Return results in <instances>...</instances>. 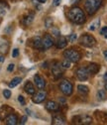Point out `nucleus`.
<instances>
[{"instance_id": "1", "label": "nucleus", "mask_w": 107, "mask_h": 125, "mask_svg": "<svg viewBox=\"0 0 107 125\" xmlns=\"http://www.w3.org/2000/svg\"><path fill=\"white\" fill-rule=\"evenodd\" d=\"M68 19L75 24H83L85 22V15L83 10L79 7H73L68 11Z\"/></svg>"}, {"instance_id": "2", "label": "nucleus", "mask_w": 107, "mask_h": 125, "mask_svg": "<svg viewBox=\"0 0 107 125\" xmlns=\"http://www.w3.org/2000/svg\"><path fill=\"white\" fill-rule=\"evenodd\" d=\"M102 0H86L84 3V8L89 15H93L101 6Z\"/></svg>"}, {"instance_id": "3", "label": "nucleus", "mask_w": 107, "mask_h": 125, "mask_svg": "<svg viewBox=\"0 0 107 125\" xmlns=\"http://www.w3.org/2000/svg\"><path fill=\"white\" fill-rule=\"evenodd\" d=\"M64 57L70 61L71 62H78L79 60H80V54L78 52V51H75L73 49H69V50H66L64 52Z\"/></svg>"}, {"instance_id": "4", "label": "nucleus", "mask_w": 107, "mask_h": 125, "mask_svg": "<svg viewBox=\"0 0 107 125\" xmlns=\"http://www.w3.org/2000/svg\"><path fill=\"white\" fill-rule=\"evenodd\" d=\"M79 43L84 47L91 48V47H93L96 44V40L93 36L88 35V34H84L79 38Z\"/></svg>"}, {"instance_id": "5", "label": "nucleus", "mask_w": 107, "mask_h": 125, "mask_svg": "<svg viewBox=\"0 0 107 125\" xmlns=\"http://www.w3.org/2000/svg\"><path fill=\"white\" fill-rule=\"evenodd\" d=\"M59 89L65 95L68 96V95H71L72 90H73V86H72V83L69 81L64 80V81H62V83H59Z\"/></svg>"}, {"instance_id": "6", "label": "nucleus", "mask_w": 107, "mask_h": 125, "mask_svg": "<svg viewBox=\"0 0 107 125\" xmlns=\"http://www.w3.org/2000/svg\"><path fill=\"white\" fill-rule=\"evenodd\" d=\"M46 96H47V93H46V91L41 89L37 93H34V94H33L32 100H33L34 103H41V102H43L46 99Z\"/></svg>"}, {"instance_id": "7", "label": "nucleus", "mask_w": 107, "mask_h": 125, "mask_svg": "<svg viewBox=\"0 0 107 125\" xmlns=\"http://www.w3.org/2000/svg\"><path fill=\"white\" fill-rule=\"evenodd\" d=\"M75 74H76V77L81 82L86 81L88 79V76H89V73H88L86 68H79L78 71H76Z\"/></svg>"}, {"instance_id": "8", "label": "nucleus", "mask_w": 107, "mask_h": 125, "mask_svg": "<svg viewBox=\"0 0 107 125\" xmlns=\"http://www.w3.org/2000/svg\"><path fill=\"white\" fill-rule=\"evenodd\" d=\"M42 45H43L44 51L49 49V48H51V47L54 45V39H53V37L51 35H49V34L45 35L44 38L42 39Z\"/></svg>"}, {"instance_id": "9", "label": "nucleus", "mask_w": 107, "mask_h": 125, "mask_svg": "<svg viewBox=\"0 0 107 125\" xmlns=\"http://www.w3.org/2000/svg\"><path fill=\"white\" fill-rule=\"evenodd\" d=\"M63 67L60 64H58V62H55V64L53 65L52 67V73L55 75L56 79H58L59 76H62L63 74Z\"/></svg>"}, {"instance_id": "10", "label": "nucleus", "mask_w": 107, "mask_h": 125, "mask_svg": "<svg viewBox=\"0 0 107 125\" xmlns=\"http://www.w3.org/2000/svg\"><path fill=\"white\" fill-rule=\"evenodd\" d=\"M5 123L7 125H16L18 123V117L16 114L10 113L5 117Z\"/></svg>"}, {"instance_id": "11", "label": "nucleus", "mask_w": 107, "mask_h": 125, "mask_svg": "<svg viewBox=\"0 0 107 125\" xmlns=\"http://www.w3.org/2000/svg\"><path fill=\"white\" fill-rule=\"evenodd\" d=\"M34 82H35V84L37 85V87L39 89H44L45 86H46V82L45 80L43 79V77L39 74H36L34 76Z\"/></svg>"}, {"instance_id": "12", "label": "nucleus", "mask_w": 107, "mask_h": 125, "mask_svg": "<svg viewBox=\"0 0 107 125\" xmlns=\"http://www.w3.org/2000/svg\"><path fill=\"white\" fill-rule=\"evenodd\" d=\"M78 121H75V123H78V124H90L92 122V118L88 115H81V116H78L75 117Z\"/></svg>"}, {"instance_id": "13", "label": "nucleus", "mask_w": 107, "mask_h": 125, "mask_svg": "<svg viewBox=\"0 0 107 125\" xmlns=\"http://www.w3.org/2000/svg\"><path fill=\"white\" fill-rule=\"evenodd\" d=\"M46 109H48L49 111H58L59 110V105L55 102V101H47L46 103Z\"/></svg>"}, {"instance_id": "14", "label": "nucleus", "mask_w": 107, "mask_h": 125, "mask_svg": "<svg viewBox=\"0 0 107 125\" xmlns=\"http://www.w3.org/2000/svg\"><path fill=\"white\" fill-rule=\"evenodd\" d=\"M32 46L37 50H41L44 51L43 49V45H42V39L40 37H34L32 40Z\"/></svg>"}, {"instance_id": "15", "label": "nucleus", "mask_w": 107, "mask_h": 125, "mask_svg": "<svg viewBox=\"0 0 107 125\" xmlns=\"http://www.w3.org/2000/svg\"><path fill=\"white\" fill-rule=\"evenodd\" d=\"M86 69H87L89 74L94 75V74H96L99 72L100 68H99V65H97V64H90V65H88V67Z\"/></svg>"}, {"instance_id": "16", "label": "nucleus", "mask_w": 107, "mask_h": 125, "mask_svg": "<svg viewBox=\"0 0 107 125\" xmlns=\"http://www.w3.org/2000/svg\"><path fill=\"white\" fill-rule=\"evenodd\" d=\"M66 123V118L62 115H56L53 117V124L55 125H64Z\"/></svg>"}, {"instance_id": "17", "label": "nucleus", "mask_w": 107, "mask_h": 125, "mask_svg": "<svg viewBox=\"0 0 107 125\" xmlns=\"http://www.w3.org/2000/svg\"><path fill=\"white\" fill-rule=\"evenodd\" d=\"M8 5L6 2L4 1H0V20H1L3 17H4V15L7 13V10H8Z\"/></svg>"}, {"instance_id": "18", "label": "nucleus", "mask_w": 107, "mask_h": 125, "mask_svg": "<svg viewBox=\"0 0 107 125\" xmlns=\"http://www.w3.org/2000/svg\"><path fill=\"white\" fill-rule=\"evenodd\" d=\"M24 89H25V91L28 93V94H31V95H33L34 93H35V91H36L34 84H33L32 83H30V82H29V83H27L25 84Z\"/></svg>"}, {"instance_id": "19", "label": "nucleus", "mask_w": 107, "mask_h": 125, "mask_svg": "<svg viewBox=\"0 0 107 125\" xmlns=\"http://www.w3.org/2000/svg\"><path fill=\"white\" fill-rule=\"evenodd\" d=\"M68 45V42H67V39L65 37H60L58 38V40L57 41V48L58 49H64L66 48Z\"/></svg>"}, {"instance_id": "20", "label": "nucleus", "mask_w": 107, "mask_h": 125, "mask_svg": "<svg viewBox=\"0 0 107 125\" xmlns=\"http://www.w3.org/2000/svg\"><path fill=\"white\" fill-rule=\"evenodd\" d=\"M33 20H34V14L33 13L28 14V15H26V16L23 18V24L25 26H28V25H30L33 22Z\"/></svg>"}, {"instance_id": "21", "label": "nucleus", "mask_w": 107, "mask_h": 125, "mask_svg": "<svg viewBox=\"0 0 107 125\" xmlns=\"http://www.w3.org/2000/svg\"><path fill=\"white\" fill-rule=\"evenodd\" d=\"M21 82H22V79H21V77H19V76L14 77V79H13V80L10 82V83H9V87L13 88V87H15V86H17Z\"/></svg>"}, {"instance_id": "22", "label": "nucleus", "mask_w": 107, "mask_h": 125, "mask_svg": "<svg viewBox=\"0 0 107 125\" xmlns=\"http://www.w3.org/2000/svg\"><path fill=\"white\" fill-rule=\"evenodd\" d=\"M8 51V44L6 41H0V52L5 54Z\"/></svg>"}, {"instance_id": "23", "label": "nucleus", "mask_w": 107, "mask_h": 125, "mask_svg": "<svg viewBox=\"0 0 107 125\" xmlns=\"http://www.w3.org/2000/svg\"><path fill=\"white\" fill-rule=\"evenodd\" d=\"M78 92L82 93V94H87L88 91H89L88 87L86 85H83V84H78Z\"/></svg>"}, {"instance_id": "24", "label": "nucleus", "mask_w": 107, "mask_h": 125, "mask_svg": "<svg viewBox=\"0 0 107 125\" xmlns=\"http://www.w3.org/2000/svg\"><path fill=\"white\" fill-rule=\"evenodd\" d=\"M99 25H100V20L99 19H96L95 21H93L92 23L89 25V30L90 31H94V30H96L99 27Z\"/></svg>"}, {"instance_id": "25", "label": "nucleus", "mask_w": 107, "mask_h": 125, "mask_svg": "<svg viewBox=\"0 0 107 125\" xmlns=\"http://www.w3.org/2000/svg\"><path fill=\"white\" fill-rule=\"evenodd\" d=\"M97 97H98L99 100H105V99H106L107 94H106V92H105L104 89L98 90V92H97Z\"/></svg>"}, {"instance_id": "26", "label": "nucleus", "mask_w": 107, "mask_h": 125, "mask_svg": "<svg viewBox=\"0 0 107 125\" xmlns=\"http://www.w3.org/2000/svg\"><path fill=\"white\" fill-rule=\"evenodd\" d=\"M70 61H68V60H65V61H63L62 62V64H60V65H62V67L64 68V69H69L70 68Z\"/></svg>"}, {"instance_id": "27", "label": "nucleus", "mask_w": 107, "mask_h": 125, "mask_svg": "<svg viewBox=\"0 0 107 125\" xmlns=\"http://www.w3.org/2000/svg\"><path fill=\"white\" fill-rule=\"evenodd\" d=\"M3 95H4V97L6 99H9L11 97V91L9 89H4L3 90Z\"/></svg>"}, {"instance_id": "28", "label": "nucleus", "mask_w": 107, "mask_h": 125, "mask_svg": "<svg viewBox=\"0 0 107 125\" xmlns=\"http://www.w3.org/2000/svg\"><path fill=\"white\" fill-rule=\"evenodd\" d=\"M51 26H53V20L52 18H47V20L45 21V27L50 28Z\"/></svg>"}, {"instance_id": "29", "label": "nucleus", "mask_w": 107, "mask_h": 125, "mask_svg": "<svg viewBox=\"0 0 107 125\" xmlns=\"http://www.w3.org/2000/svg\"><path fill=\"white\" fill-rule=\"evenodd\" d=\"M100 34H101L102 36H104L105 38H107V27H103V28L101 29Z\"/></svg>"}, {"instance_id": "30", "label": "nucleus", "mask_w": 107, "mask_h": 125, "mask_svg": "<svg viewBox=\"0 0 107 125\" xmlns=\"http://www.w3.org/2000/svg\"><path fill=\"white\" fill-rule=\"evenodd\" d=\"M18 101L20 102L21 105H25V104H26L25 98H24V96H22V95H19V96H18Z\"/></svg>"}, {"instance_id": "31", "label": "nucleus", "mask_w": 107, "mask_h": 125, "mask_svg": "<svg viewBox=\"0 0 107 125\" xmlns=\"http://www.w3.org/2000/svg\"><path fill=\"white\" fill-rule=\"evenodd\" d=\"M19 56V50L17 49V48H15L14 50H13V52H12V57L13 58H17Z\"/></svg>"}, {"instance_id": "32", "label": "nucleus", "mask_w": 107, "mask_h": 125, "mask_svg": "<svg viewBox=\"0 0 107 125\" xmlns=\"http://www.w3.org/2000/svg\"><path fill=\"white\" fill-rule=\"evenodd\" d=\"M76 39H78V36H76V34H71V35L68 37L69 42H74Z\"/></svg>"}, {"instance_id": "33", "label": "nucleus", "mask_w": 107, "mask_h": 125, "mask_svg": "<svg viewBox=\"0 0 107 125\" xmlns=\"http://www.w3.org/2000/svg\"><path fill=\"white\" fill-rule=\"evenodd\" d=\"M52 32H53V35H54L55 37H58V36H59V31H58V29L54 28V29L52 30Z\"/></svg>"}, {"instance_id": "34", "label": "nucleus", "mask_w": 107, "mask_h": 125, "mask_svg": "<svg viewBox=\"0 0 107 125\" xmlns=\"http://www.w3.org/2000/svg\"><path fill=\"white\" fill-rule=\"evenodd\" d=\"M14 69H15V65H14V64H10V65L8 66V68H7V71H8V72H13Z\"/></svg>"}, {"instance_id": "35", "label": "nucleus", "mask_w": 107, "mask_h": 125, "mask_svg": "<svg viewBox=\"0 0 107 125\" xmlns=\"http://www.w3.org/2000/svg\"><path fill=\"white\" fill-rule=\"evenodd\" d=\"M60 2H62V0H54L53 4H54L55 6H58V5L60 4Z\"/></svg>"}, {"instance_id": "36", "label": "nucleus", "mask_w": 107, "mask_h": 125, "mask_svg": "<svg viewBox=\"0 0 107 125\" xmlns=\"http://www.w3.org/2000/svg\"><path fill=\"white\" fill-rule=\"evenodd\" d=\"M103 79H104V82H105V88L107 89V73H106L104 74Z\"/></svg>"}, {"instance_id": "37", "label": "nucleus", "mask_w": 107, "mask_h": 125, "mask_svg": "<svg viewBox=\"0 0 107 125\" xmlns=\"http://www.w3.org/2000/svg\"><path fill=\"white\" fill-rule=\"evenodd\" d=\"M26 121H27V116H23L22 117V119H21V124H25L26 123Z\"/></svg>"}, {"instance_id": "38", "label": "nucleus", "mask_w": 107, "mask_h": 125, "mask_svg": "<svg viewBox=\"0 0 107 125\" xmlns=\"http://www.w3.org/2000/svg\"><path fill=\"white\" fill-rule=\"evenodd\" d=\"M103 56H104V58H105V60L107 61V50H105V51L103 52Z\"/></svg>"}, {"instance_id": "39", "label": "nucleus", "mask_w": 107, "mask_h": 125, "mask_svg": "<svg viewBox=\"0 0 107 125\" xmlns=\"http://www.w3.org/2000/svg\"><path fill=\"white\" fill-rule=\"evenodd\" d=\"M80 1V0H71V3L72 4H75V3H78Z\"/></svg>"}, {"instance_id": "40", "label": "nucleus", "mask_w": 107, "mask_h": 125, "mask_svg": "<svg viewBox=\"0 0 107 125\" xmlns=\"http://www.w3.org/2000/svg\"><path fill=\"white\" fill-rule=\"evenodd\" d=\"M4 61V57L3 56H1V55H0V62H2Z\"/></svg>"}, {"instance_id": "41", "label": "nucleus", "mask_w": 107, "mask_h": 125, "mask_svg": "<svg viewBox=\"0 0 107 125\" xmlns=\"http://www.w3.org/2000/svg\"><path fill=\"white\" fill-rule=\"evenodd\" d=\"M46 1H47V0H38V2L41 3V4H42V3H45Z\"/></svg>"}, {"instance_id": "42", "label": "nucleus", "mask_w": 107, "mask_h": 125, "mask_svg": "<svg viewBox=\"0 0 107 125\" xmlns=\"http://www.w3.org/2000/svg\"><path fill=\"white\" fill-rule=\"evenodd\" d=\"M59 102H63V103H65V102H66V99H63V98H59Z\"/></svg>"}, {"instance_id": "43", "label": "nucleus", "mask_w": 107, "mask_h": 125, "mask_svg": "<svg viewBox=\"0 0 107 125\" xmlns=\"http://www.w3.org/2000/svg\"><path fill=\"white\" fill-rule=\"evenodd\" d=\"M26 111L28 112V114H31V111H30V110H29V109H28V108L26 109Z\"/></svg>"}]
</instances>
